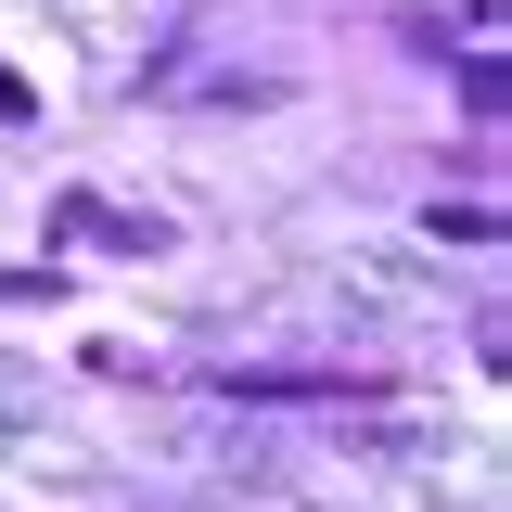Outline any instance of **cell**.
<instances>
[{"mask_svg": "<svg viewBox=\"0 0 512 512\" xmlns=\"http://www.w3.org/2000/svg\"><path fill=\"white\" fill-rule=\"evenodd\" d=\"M436 244H500V205H436Z\"/></svg>", "mask_w": 512, "mask_h": 512, "instance_id": "1", "label": "cell"}]
</instances>
